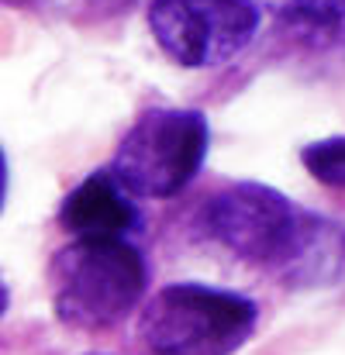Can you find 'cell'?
Here are the masks:
<instances>
[{
	"mask_svg": "<svg viewBox=\"0 0 345 355\" xmlns=\"http://www.w3.org/2000/svg\"><path fill=\"white\" fill-rule=\"evenodd\" d=\"M149 290V262L128 238H73L49 262L52 311L66 328L108 331Z\"/></svg>",
	"mask_w": 345,
	"mask_h": 355,
	"instance_id": "6da1fadb",
	"label": "cell"
},
{
	"mask_svg": "<svg viewBox=\"0 0 345 355\" xmlns=\"http://www.w3.org/2000/svg\"><path fill=\"white\" fill-rule=\"evenodd\" d=\"M204 228L235 259L294 276L321 248V221L266 183H231L204 207Z\"/></svg>",
	"mask_w": 345,
	"mask_h": 355,
	"instance_id": "7a4b0ae2",
	"label": "cell"
},
{
	"mask_svg": "<svg viewBox=\"0 0 345 355\" xmlns=\"http://www.w3.org/2000/svg\"><path fill=\"white\" fill-rule=\"evenodd\" d=\"M259 324V304L208 283L159 286L138 314V338L152 355H235Z\"/></svg>",
	"mask_w": 345,
	"mask_h": 355,
	"instance_id": "3957f363",
	"label": "cell"
},
{
	"mask_svg": "<svg viewBox=\"0 0 345 355\" xmlns=\"http://www.w3.org/2000/svg\"><path fill=\"white\" fill-rule=\"evenodd\" d=\"M211 148V124L194 107H152L138 114L117 141L111 159L115 176L145 200H169L183 193L204 169Z\"/></svg>",
	"mask_w": 345,
	"mask_h": 355,
	"instance_id": "277c9868",
	"label": "cell"
},
{
	"mask_svg": "<svg viewBox=\"0 0 345 355\" xmlns=\"http://www.w3.org/2000/svg\"><path fill=\"white\" fill-rule=\"evenodd\" d=\"M255 0H152L149 31L183 69H214L245 52L259 31Z\"/></svg>",
	"mask_w": 345,
	"mask_h": 355,
	"instance_id": "5b68a950",
	"label": "cell"
},
{
	"mask_svg": "<svg viewBox=\"0 0 345 355\" xmlns=\"http://www.w3.org/2000/svg\"><path fill=\"white\" fill-rule=\"evenodd\" d=\"M138 221L135 193L117 180L115 169L83 176L59 204V228L69 238H128Z\"/></svg>",
	"mask_w": 345,
	"mask_h": 355,
	"instance_id": "8992f818",
	"label": "cell"
},
{
	"mask_svg": "<svg viewBox=\"0 0 345 355\" xmlns=\"http://www.w3.org/2000/svg\"><path fill=\"white\" fill-rule=\"evenodd\" d=\"M301 166L311 173V180H318L321 187L345 190V135L332 138H318L311 145L301 148Z\"/></svg>",
	"mask_w": 345,
	"mask_h": 355,
	"instance_id": "52a82bcc",
	"label": "cell"
},
{
	"mask_svg": "<svg viewBox=\"0 0 345 355\" xmlns=\"http://www.w3.org/2000/svg\"><path fill=\"white\" fill-rule=\"evenodd\" d=\"M287 14H294L297 21H308V24H321V28H332L345 21V0H276Z\"/></svg>",
	"mask_w": 345,
	"mask_h": 355,
	"instance_id": "ba28073f",
	"label": "cell"
},
{
	"mask_svg": "<svg viewBox=\"0 0 345 355\" xmlns=\"http://www.w3.org/2000/svg\"><path fill=\"white\" fill-rule=\"evenodd\" d=\"M3 3H10V7H24V3H35V0H3Z\"/></svg>",
	"mask_w": 345,
	"mask_h": 355,
	"instance_id": "9c48e42d",
	"label": "cell"
}]
</instances>
